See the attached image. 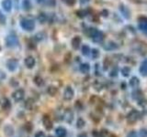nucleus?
I'll use <instances>...</instances> for the list:
<instances>
[{
	"instance_id": "nucleus-1",
	"label": "nucleus",
	"mask_w": 147,
	"mask_h": 137,
	"mask_svg": "<svg viewBox=\"0 0 147 137\" xmlns=\"http://www.w3.org/2000/svg\"><path fill=\"white\" fill-rule=\"evenodd\" d=\"M87 34H88V36L95 43H100V42H102L104 39L103 32H101L98 29H95V27H90L88 29V32H87Z\"/></svg>"
},
{
	"instance_id": "nucleus-2",
	"label": "nucleus",
	"mask_w": 147,
	"mask_h": 137,
	"mask_svg": "<svg viewBox=\"0 0 147 137\" xmlns=\"http://www.w3.org/2000/svg\"><path fill=\"white\" fill-rule=\"evenodd\" d=\"M20 27L25 31H32L35 29V22L31 18L24 17L20 20Z\"/></svg>"
},
{
	"instance_id": "nucleus-3",
	"label": "nucleus",
	"mask_w": 147,
	"mask_h": 137,
	"mask_svg": "<svg viewBox=\"0 0 147 137\" xmlns=\"http://www.w3.org/2000/svg\"><path fill=\"white\" fill-rule=\"evenodd\" d=\"M18 45V37L15 34H9L6 38V46L7 48H16Z\"/></svg>"
},
{
	"instance_id": "nucleus-4",
	"label": "nucleus",
	"mask_w": 147,
	"mask_h": 137,
	"mask_svg": "<svg viewBox=\"0 0 147 137\" xmlns=\"http://www.w3.org/2000/svg\"><path fill=\"white\" fill-rule=\"evenodd\" d=\"M25 97V91L23 89H18L12 93V99L14 100V102H20L24 99Z\"/></svg>"
},
{
	"instance_id": "nucleus-5",
	"label": "nucleus",
	"mask_w": 147,
	"mask_h": 137,
	"mask_svg": "<svg viewBox=\"0 0 147 137\" xmlns=\"http://www.w3.org/2000/svg\"><path fill=\"white\" fill-rule=\"evenodd\" d=\"M74 96H75V90L72 88L71 86H66L65 89H64L63 94V98L65 100H73Z\"/></svg>"
},
{
	"instance_id": "nucleus-6",
	"label": "nucleus",
	"mask_w": 147,
	"mask_h": 137,
	"mask_svg": "<svg viewBox=\"0 0 147 137\" xmlns=\"http://www.w3.org/2000/svg\"><path fill=\"white\" fill-rule=\"evenodd\" d=\"M138 27L142 32L147 35V17H140L138 18Z\"/></svg>"
},
{
	"instance_id": "nucleus-7",
	"label": "nucleus",
	"mask_w": 147,
	"mask_h": 137,
	"mask_svg": "<svg viewBox=\"0 0 147 137\" xmlns=\"http://www.w3.org/2000/svg\"><path fill=\"white\" fill-rule=\"evenodd\" d=\"M140 118V113L136 110H132L127 115V121L130 123H134L135 122L138 121V119Z\"/></svg>"
},
{
	"instance_id": "nucleus-8",
	"label": "nucleus",
	"mask_w": 147,
	"mask_h": 137,
	"mask_svg": "<svg viewBox=\"0 0 147 137\" xmlns=\"http://www.w3.org/2000/svg\"><path fill=\"white\" fill-rule=\"evenodd\" d=\"M63 121L67 123H72L74 121V112L71 109H66L63 112Z\"/></svg>"
},
{
	"instance_id": "nucleus-9",
	"label": "nucleus",
	"mask_w": 147,
	"mask_h": 137,
	"mask_svg": "<svg viewBox=\"0 0 147 137\" xmlns=\"http://www.w3.org/2000/svg\"><path fill=\"white\" fill-rule=\"evenodd\" d=\"M7 68L9 71H15L18 68V61L15 59H10L7 61Z\"/></svg>"
},
{
	"instance_id": "nucleus-10",
	"label": "nucleus",
	"mask_w": 147,
	"mask_h": 137,
	"mask_svg": "<svg viewBox=\"0 0 147 137\" xmlns=\"http://www.w3.org/2000/svg\"><path fill=\"white\" fill-rule=\"evenodd\" d=\"M24 64H25V66L28 68H33L36 65V59H34V57H32V56H28L26 59H25V61H24Z\"/></svg>"
},
{
	"instance_id": "nucleus-11",
	"label": "nucleus",
	"mask_w": 147,
	"mask_h": 137,
	"mask_svg": "<svg viewBox=\"0 0 147 137\" xmlns=\"http://www.w3.org/2000/svg\"><path fill=\"white\" fill-rule=\"evenodd\" d=\"M42 124L46 130H51L53 128V122L51 120V118L48 115H44L42 117Z\"/></svg>"
},
{
	"instance_id": "nucleus-12",
	"label": "nucleus",
	"mask_w": 147,
	"mask_h": 137,
	"mask_svg": "<svg viewBox=\"0 0 147 137\" xmlns=\"http://www.w3.org/2000/svg\"><path fill=\"white\" fill-rule=\"evenodd\" d=\"M119 11L122 14V16L126 18V19H129L131 17V11L130 9L128 8V7H126L125 5H121L119 6Z\"/></svg>"
},
{
	"instance_id": "nucleus-13",
	"label": "nucleus",
	"mask_w": 147,
	"mask_h": 137,
	"mask_svg": "<svg viewBox=\"0 0 147 137\" xmlns=\"http://www.w3.org/2000/svg\"><path fill=\"white\" fill-rule=\"evenodd\" d=\"M81 38L79 36H76L74 37V38L72 39V41H71V45L74 49H78L81 45Z\"/></svg>"
},
{
	"instance_id": "nucleus-14",
	"label": "nucleus",
	"mask_w": 147,
	"mask_h": 137,
	"mask_svg": "<svg viewBox=\"0 0 147 137\" xmlns=\"http://www.w3.org/2000/svg\"><path fill=\"white\" fill-rule=\"evenodd\" d=\"M55 135H56V137H66L67 131L64 127L59 126L55 129Z\"/></svg>"
},
{
	"instance_id": "nucleus-15",
	"label": "nucleus",
	"mask_w": 147,
	"mask_h": 137,
	"mask_svg": "<svg viewBox=\"0 0 147 137\" xmlns=\"http://www.w3.org/2000/svg\"><path fill=\"white\" fill-rule=\"evenodd\" d=\"M2 7L6 12H10L12 9V1L11 0H3L2 3Z\"/></svg>"
},
{
	"instance_id": "nucleus-16",
	"label": "nucleus",
	"mask_w": 147,
	"mask_h": 137,
	"mask_svg": "<svg viewBox=\"0 0 147 137\" xmlns=\"http://www.w3.org/2000/svg\"><path fill=\"white\" fill-rule=\"evenodd\" d=\"M139 71L142 76L147 77V59H145V61L142 62L140 68H139Z\"/></svg>"
},
{
	"instance_id": "nucleus-17",
	"label": "nucleus",
	"mask_w": 147,
	"mask_h": 137,
	"mask_svg": "<svg viewBox=\"0 0 147 137\" xmlns=\"http://www.w3.org/2000/svg\"><path fill=\"white\" fill-rule=\"evenodd\" d=\"M129 84H130L131 88H138V86L140 85V80L137 77L133 76L132 78H131L130 81H129Z\"/></svg>"
},
{
	"instance_id": "nucleus-18",
	"label": "nucleus",
	"mask_w": 147,
	"mask_h": 137,
	"mask_svg": "<svg viewBox=\"0 0 147 137\" xmlns=\"http://www.w3.org/2000/svg\"><path fill=\"white\" fill-rule=\"evenodd\" d=\"M79 70L83 73V74H86L90 71V65L88 63H82L79 66Z\"/></svg>"
},
{
	"instance_id": "nucleus-19",
	"label": "nucleus",
	"mask_w": 147,
	"mask_h": 137,
	"mask_svg": "<svg viewBox=\"0 0 147 137\" xmlns=\"http://www.w3.org/2000/svg\"><path fill=\"white\" fill-rule=\"evenodd\" d=\"M131 97L132 99H134L138 102H140V100L142 99V92L139 90H133L131 92Z\"/></svg>"
},
{
	"instance_id": "nucleus-20",
	"label": "nucleus",
	"mask_w": 147,
	"mask_h": 137,
	"mask_svg": "<svg viewBox=\"0 0 147 137\" xmlns=\"http://www.w3.org/2000/svg\"><path fill=\"white\" fill-rule=\"evenodd\" d=\"M104 49L106 50H114L118 49V45L115 42H113V41H109V42L104 45Z\"/></svg>"
},
{
	"instance_id": "nucleus-21",
	"label": "nucleus",
	"mask_w": 147,
	"mask_h": 137,
	"mask_svg": "<svg viewBox=\"0 0 147 137\" xmlns=\"http://www.w3.org/2000/svg\"><path fill=\"white\" fill-rule=\"evenodd\" d=\"M1 106L4 110H9L11 107V103L7 98H3L2 102H1Z\"/></svg>"
},
{
	"instance_id": "nucleus-22",
	"label": "nucleus",
	"mask_w": 147,
	"mask_h": 137,
	"mask_svg": "<svg viewBox=\"0 0 147 137\" xmlns=\"http://www.w3.org/2000/svg\"><path fill=\"white\" fill-rule=\"evenodd\" d=\"M22 7H23V9H24V10H26V11L30 10V9H31V7H32L30 0H23V2H22Z\"/></svg>"
},
{
	"instance_id": "nucleus-23",
	"label": "nucleus",
	"mask_w": 147,
	"mask_h": 137,
	"mask_svg": "<svg viewBox=\"0 0 147 137\" xmlns=\"http://www.w3.org/2000/svg\"><path fill=\"white\" fill-rule=\"evenodd\" d=\"M47 92L51 96H54L55 94L57 93V88L55 86H50V87H48V89H47Z\"/></svg>"
},
{
	"instance_id": "nucleus-24",
	"label": "nucleus",
	"mask_w": 147,
	"mask_h": 137,
	"mask_svg": "<svg viewBox=\"0 0 147 137\" xmlns=\"http://www.w3.org/2000/svg\"><path fill=\"white\" fill-rule=\"evenodd\" d=\"M4 131H5V134H6L7 136H12L14 134V129L10 125H7L5 127Z\"/></svg>"
},
{
	"instance_id": "nucleus-25",
	"label": "nucleus",
	"mask_w": 147,
	"mask_h": 137,
	"mask_svg": "<svg viewBox=\"0 0 147 137\" xmlns=\"http://www.w3.org/2000/svg\"><path fill=\"white\" fill-rule=\"evenodd\" d=\"M86 125V122L83 118H78V120L76 122V127L78 129H82V128H84Z\"/></svg>"
},
{
	"instance_id": "nucleus-26",
	"label": "nucleus",
	"mask_w": 147,
	"mask_h": 137,
	"mask_svg": "<svg viewBox=\"0 0 147 137\" xmlns=\"http://www.w3.org/2000/svg\"><path fill=\"white\" fill-rule=\"evenodd\" d=\"M91 50H90V48L88 47L87 45H84L82 47V54L84 55V56H88L90 54Z\"/></svg>"
},
{
	"instance_id": "nucleus-27",
	"label": "nucleus",
	"mask_w": 147,
	"mask_h": 137,
	"mask_svg": "<svg viewBox=\"0 0 147 137\" xmlns=\"http://www.w3.org/2000/svg\"><path fill=\"white\" fill-rule=\"evenodd\" d=\"M130 73H131V68L129 67L125 66L121 68V75L123 77H128L129 75H130Z\"/></svg>"
},
{
	"instance_id": "nucleus-28",
	"label": "nucleus",
	"mask_w": 147,
	"mask_h": 137,
	"mask_svg": "<svg viewBox=\"0 0 147 137\" xmlns=\"http://www.w3.org/2000/svg\"><path fill=\"white\" fill-rule=\"evenodd\" d=\"M91 55H92V58H93V59H98L99 57V55H100L99 50L98 49H93L91 50Z\"/></svg>"
},
{
	"instance_id": "nucleus-29",
	"label": "nucleus",
	"mask_w": 147,
	"mask_h": 137,
	"mask_svg": "<svg viewBox=\"0 0 147 137\" xmlns=\"http://www.w3.org/2000/svg\"><path fill=\"white\" fill-rule=\"evenodd\" d=\"M34 82L35 83L38 85V86H41V85H43V80H42V78L40 77V76H36L34 78Z\"/></svg>"
},
{
	"instance_id": "nucleus-30",
	"label": "nucleus",
	"mask_w": 147,
	"mask_h": 137,
	"mask_svg": "<svg viewBox=\"0 0 147 137\" xmlns=\"http://www.w3.org/2000/svg\"><path fill=\"white\" fill-rule=\"evenodd\" d=\"M47 18H48V17L46 16L44 13H41V14H40V16H39V17H38V19H39V21H40V23H44L46 20H47Z\"/></svg>"
},
{
	"instance_id": "nucleus-31",
	"label": "nucleus",
	"mask_w": 147,
	"mask_h": 137,
	"mask_svg": "<svg viewBox=\"0 0 147 137\" xmlns=\"http://www.w3.org/2000/svg\"><path fill=\"white\" fill-rule=\"evenodd\" d=\"M6 21H7L6 16H5L4 14L2 13V11H0V24L5 25V24H6Z\"/></svg>"
},
{
	"instance_id": "nucleus-32",
	"label": "nucleus",
	"mask_w": 147,
	"mask_h": 137,
	"mask_svg": "<svg viewBox=\"0 0 147 137\" xmlns=\"http://www.w3.org/2000/svg\"><path fill=\"white\" fill-rule=\"evenodd\" d=\"M139 136L140 137H147V129L142 128L139 131Z\"/></svg>"
},
{
	"instance_id": "nucleus-33",
	"label": "nucleus",
	"mask_w": 147,
	"mask_h": 137,
	"mask_svg": "<svg viewBox=\"0 0 147 137\" xmlns=\"http://www.w3.org/2000/svg\"><path fill=\"white\" fill-rule=\"evenodd\" d=\"M64 4H66L67 6H74L76 3V0H63Z\"/></svg>"
},
{
	"instance_id": "nucleus-34",
	"label": "nucleus",
	"mask_w": 147,
	"mask_h": 137,
	"mask_svg": "<svg viewBox=\"0 0 147 137\" xmlns=\"http://www.w3.org/2000/svg\"><path fill=\"white\" fill-rule=\"evenodd\" d=\"M117 75H118V70H117V68H113V70L109 73L110 77H116Z\"/></svg>"
},
{
	"instance_id": "nucleus-35",
	"label": "nucleus",
	"mask_w": 147,
	"mask_h": 137,
	"mask_svg": "<svg viewBox=\"0 0 147 137\" xmlns=\"http://www.w3.org/2000/svg\"><path fill=\"white\" fill-rule=\"evenodd\" d=\"M77 16L79 17H85L86 16V12L85 10H81L77 12Z\"/></svg>"
},
{
	"instance_id": "nucleus-36",
	"label": "nucleus",
	"mask_w": 147,
	"mask_h": 137,
	"mask_svg": "<svg viewBox=\"0 0 147 137\" xmlns=\"http://www.w3.org/2000/svg\"><path fill=\"white\" fill-rule=\"evenodd\" d=\"M34 137H46V135H45V134L43 132H36V134H35Z\"/></svg>"
},
{
	"instance_id": "nucleus-37",
	"label": "nucleus",
	"mask_w": 147,
	"mask_h": 137,
	"mask_svg": "<svg viewBox=\"0 0 147 137\" xmlns=\"http://www.w3.org/2000/svg\"><path fill=\"white\" fill-rule=\"evenodd\" d=\"M127 137H137V134L134 131H131L129 134H127Z\"/></svg>"
},
{
	"instance_id": "nucleus-38",
	"label": "nucleus",
	"mask_w": 147,
	"mask_h": 137,
	"mask_svg": "<svg viewBox=\"0 0 147 137\" xmlns=\"http://www.w3.org/2000/svg\"><path fill=\"white\" fill-rule=\"evenodd\" d=\"M90 1V0H80V3L82 4V5H86V4H87Z\"/></svg>"
},
{
	"instance_id": "nucleus-39",
	"label": "nucleus",
	"mask_w": 147,
	"mask_h": 137,
	"mask_svg": "<svg viewBox=\"0 0 147 137\" xmlns=\"http://www.w3.org/2000/svg\"><path fill=\"white\" fill-rule=\"evenodd\" d=\"M131 2L134 3V4H140L142 2V0H130Z\"/></svg>"
},
{
	"instance_id": "nucleus-40",
	"label": "nucleus",
	"mask_w": 147,
	"mask_h": 137,
	"mask_svg": "<svg viewBox=\"0 0 147 137\" xmlns=\"http://www.w3.org/2000/svg\"><path fill=\"white\" fill-rule=\"evenodd\" d=\"M77 137H88L86 134H78Z\"/></svg>"
},
{
	"instance_id": "nucleus-41",
	"label": "nucleus",
	"mask_w": 147,
	"mask_h": 137,
	"mask_svg": "<svg viewBox=\"0 0 147 137\" xmlns=\"http://www.w3.org/2000/svg\"><path fill=\"white\" fill-rule=\"evenodd\" d=\"M109 137H117V136H116V135H114V134H111Z\"/></svg>"
},
{
	"instance_id": "nucleus-42",
	"label": "nucleus",
	"mask_w": 147,
	"mask_h": 137,
	"mask_svg": "<svg viewBox=\"0 0 147 137\" xmlns=\"http://www.w3.org/2000/svg\"><path fill=\"white\" fill-rule=\"evenodd\" d=\"M49 137H52V136H49Z\"/></svg>"
}]
</instances>
